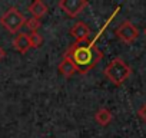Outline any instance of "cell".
Instances as JSON below:
<instances>
[{
	"label": "cell",
	"mask_w": 146,
	"mask_h": 138,
	"mask_svg": "<svg viewBox=\"0 0 146 138\" xmlns=\"http://www.w3.org/2000/svg\"><path fill=\"white\" fill-rule=\"evenodd\" d=\"M13 46L17 52H20L22 55H25L29 49H30V42H29V38L26 33H20L13 40Z\"/></svg>",
	"instance_id": "obj_7"
},
{
	"label": "cell",
	"mask_w": 146,
	"mask_h": 138,
	"mask_svg": "<svg viewBox=\"0 0 146 138\" xmlns=\"http://www.w3.org/2000/svg\"><path fill=\"white\" fill-rule=\"evenodd\" d=\"M88 6L86 0H60L59 7L69 16V17H76L82 10Z\"/></svg>",
	"instance_id": "obj_5"
},
{
	"label": "cell",
	"mask_w": 146,
	"mask_h": 138,
	"mask_svg": "<svg viewBox=\"0 0 146 138\" xmlns=\"http://www.w3.org/2000/svg\"><path fill=\"white\" fill-rule=\"evenodd\" d=\"M0 23H2L10 33H17L22 29V26L26 23V17L16 7H10L2 17H0Z\"/></svg>",
	"instance_id": "obj_3"
},
{
	"label": "cell",
	"mask_w": 146,
	"mask_h": 138,
	"mask_svg": "<svg viewBox=\"0 0 146 138\" xmlns=\"http://www.w3.org/2000/svg\"><path fill=\"white\" fill-rule=\"evenodd\" d=\"M132 74L130 66L120 58H115L105 68V76L113 85H122Z\"/></svg>",
	"instance_id": "obj_2"
},
{
	"label": "cell",
	"mask_w": 146,
	"mask_h": 138,
	"mask_svg": "<svg viewBox=\"0 0 146 138\" xmlns=\"http://www.w3.org/2000/svg\"><path fill=\"white\" fill-rule=\"evenodd\" d=\"M69 35L73 36L76 39V42H79V43L80 42H88L89 36H90V29H89V26L85 22H78V23H75L70 27Z\"/></svg>",
	"instance_id": "obj_6"
},
{
	"label": "cell",
	"mask_w": 146,
	"mask_h": 138,
	"mask_svg": "<svg viewBox=\"0 0 146 138\" xmlns=\"http://www.w3.org/2000/svg\"><path fill=\"white\" fill-rule=\"evenodd\" d=\"M139 117H140V119H142V121H145V122H146V105H143V107L139 109Z\"/></svg>",
	"instance_id": "obj_13"
},
{
	"label": "cell",
	"mask_w": 146,
	"mask_h": 138,
	"mask_svg": "<svg viewBox=\"0 0 146 138\" xmlns=\"http://www.w3.org/2000/svg\"><path fill=\"white\" fill-rule=\"evenodd\" d=\"M112 118H113L112 112H110L109 109H106V108H100V109L95 114V121H96L99 125H102V127L110 124Z\"/></svg>",
	"instance_id": "obj_10"
},
{
	"label": "cell",
	"mask_w": 146,
	"mask_h": 138,
	"mask_svg": "<svg viewBox=\"0 0 146 138\" xmlns=\"http://www.w3.org/2000/svg\"><path fill=\"white\" fill-rule=\"evenodd\" d=\"M145 35H146V29H145Z\"/></svg>",
	"instance_id": "obj_15"
},
{
	"label": "cell",
	"mask_w": 146,
	"mask_h": 138,
	"mask_svg": "<svg viewBox=\"0 0 146 138\" xmlns=\"http://www.w3.org/2000/svg\"><path fill=\"white\" fill-rule=\"evenodd\" d=\"M64 56L73 62L79 74H88L103 58V53L95 46V40L92 42L88 40V42H80V43L75 42L66 50Z\"/></svg>",
	"instance_id": "obj_1"
},
{
	"label": "cell",
	"mask_w": 146,
	"mask_h": 138,
	"mask_svg": "<svg viewBox=\"0 0 146 138\" xmlns=\"http://www.w3.org/2000/svg\"><path fill=\"white\" fill-rule=\"evenodd\" d=\"M6 56V52H5V49L0 46V60H3V58Z\"/></svg>",
	"instance_id": "obj_14"
},
{
	"label": "cell",
	"mask_w": 146,
	"mask_h": 138,
	"mask_svg": "<svg viewBox=\"0 0 146 138\" xmlns=\"http://www.w3.org/2000/svg\"><path fill=\"white\" fill-rule=\"evenodd\" d=\"M29 12H30L32 17L39 19V17H42L47 13V6L42 2V0H35V2L29 6Z\"/></svg>",
	"instance_id": "obj_9"
},
{
	"label": "cell",
	"mask_w": 146,
	"mask_h": 138,
	"mask_svg": "<svg viewBox=\"0 0 146 138\" xmlns=\"http://www.w3.org/2000/svg\"><path fill=\"white\" fill-rule=\"evenodd\" d=\"M27 38H29V42H30V48H39L42 45V42H43L42 36L37 32H30L27 35Z\"/></svg>",
	"instance_id": "obj_11"
},
{
	"label": "cell",
	"mask_w": 146,
	"mask_h": 138,
	"mask_svg": "<svg viewBox=\"0 0 146 138\" xmlns=\"http://www.w3.org/2000/svg\"><path fill=\"white\" fill-rule=\"evenodd\" d=\"M59 72L63 75V76H66V78H70V76H73L78 71H76V66L73 65V62L69 59V58H63V60L59 63Z\"/></svg>",
	"instance_id": "obj_8"
},
{
	"label": "cell",
	"mask_w": 146,
	"mask_h": 138,
	"mask_svg": "<svg viewBox=\"0 0 146 138\" xmlns=\"http://www.w3.org/2000/svg\"><path fill=\"white\" fill-rule=\"evenodd\" d=\"M25 25L27 26V29H29L30 32H37V29L42 26L40 20H39V19H35V17L26 19V23H25Z\"/></svg>",
	"instance_id": "obj_12"
},
{
	"label": "cell",
	"mask_w": 146,
	"mask_h": 138,
	"mask_svg": "<svg viewBox=\"0 0 146 138\" xmlns=\"http://www.w3.org/2000/svg\"><path fill=\"white\" fill-rule=\"evenodd\" d=\"M116 36L122 40V42H125V43H133L136 39H137V36H139V30H137V27L135 26V25H132L129 20H125L117 29H116Z\"/></svg>",
	"instance_id": "obj_4"
}]
</instances>
